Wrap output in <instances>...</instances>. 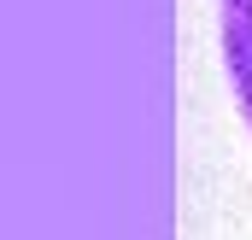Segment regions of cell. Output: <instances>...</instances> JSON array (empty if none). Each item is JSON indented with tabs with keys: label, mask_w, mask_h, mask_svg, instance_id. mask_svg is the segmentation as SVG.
I'll list each match as a JSON object with an SVG mask.
<instances>
[{
	"label": "cell",
	"mask_w": 252,
	"mask_h": 240,
	"mask_svg": "<svg viewBox=\"0 0 252 240\" xmlns=\"http://www.w3.org/2000/svg\"><path fill=\"white\" fill-rule=\"evenodd\" d=\"M223 59H229L235 100L252 123V0H223Z\"/></svg>",
	"instance_id": "obj_1"
}]
</instances>
